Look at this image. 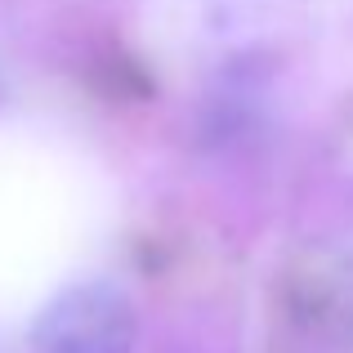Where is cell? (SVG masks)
I'll use <instances>...</instances> for the list:
<instances>
[{"label":"cell","instance_id":"1","mask_svg":"<svg viewBox=\"0 0 353 353\" xmlns=\"http://www.w3.org/2000/svg\"><path fill=\"white\" fill-rule=\"evenodd\" d=\"M139 318L125 291L81 282L54 295L32 327L36 353H134Z\"/></svg>","mask_w":353,"mask_h":353}]
</instances>
